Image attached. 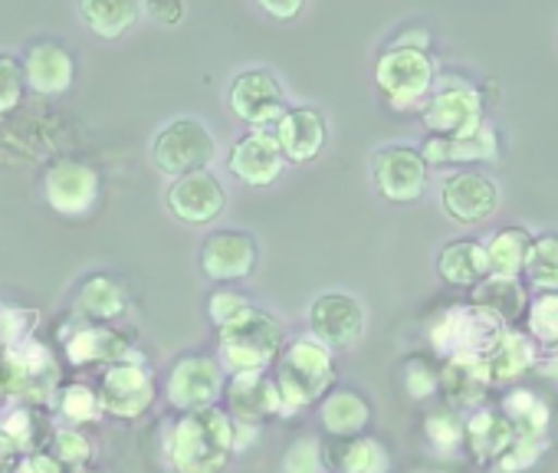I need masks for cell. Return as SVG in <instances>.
Returning a JSON list of instances; mask_svg holds the SVG:
<instances>
[{"mask_svg": "<svg viewBox=\"0 0 558 473\" xmlns=\"http://www.w3.org/2000/svg\"><path fill=\"white\" fill-rule=\"evenodd\" d=\"M17 466H21L17 444L8 434H0V473H17Z\"/></svg>", "mask_w": 558, "mask_h": 473, "instance_id": "obj_47", "label": "cell"}, {"mask_svg": "<svg viewBox=\"0 0 558 473\" xmlns=\"http://www.w3.org/2000/svg\"><path fill=\"white\" fill-rule=\"evenodd\" d=\"M463 440L476 460L489 463V460H499L512 447L515 430L499 411H476L470 421H463Z\"/></svg>", "mask_w": 558, "mask_h": 473, "instance_id": "obj_27", "label": "cell"}, {"mask_svg": "<svg viewBox=\"0 0 558 473\" xmlns=\"http://www.w3.org/2000/svg\"><path fill=\"white\" fill-rule=\"evenodd\" d=\"M522 274L529 277V283L542 293H558V237H538V241L529 244L525 254V267Z\"/></svg>", "mask_w": 558, "mask_h": 473, "instance_id": "obj_35", "label": "cell"}, {"mask_svg": "<svg viewBox=\"0 0 558 473\" xmlns=\"http://www.w3.org/2000/svg\"><path fill=\"white\" fill-rule=\"evenodd\" d=\"M165 395L184 414L204 411V408H214V401L223 395V375H220L214 359L184 355L171 365L168 381H165Z\"/></svg>", "mask_w": 558, "mask_h": 473, "instance_id": "obj_9", "label": "cell"}, {"mask_svg": "<svg viewBox=\"0 0 558 473\" xmlns=\"http://www.w3.org/2000/svg\"><path fill=\"white\" fill-rule=\"evenodd\" d=\"M227 204V194L220 187V181L204 168V171H191L181 174L171 191H168V207L178 220L187 223H207L214 220Z\"/></svg>", "mask_w": 558, "mask_h": 473, "instance_id": "obj_19", "label": "cell"}, {"mask_svg": "<svg viewBox=\"0 0 558 473\" xmlns=\"http://www.w3.org/2000/svg\"><path fill=\"white\" fill-rule=\"evenodd\" d=\"M66 342V359L73 365H116V362H125L129 355V342L109 329V326H83L80 319V329L76 332H66L63 336Z\"/></svg>", "mask_w": 558, "mask_h": 473, "instance_id": "obj_23", "label": "cell"}, {"mask_svg": "<svg viewBox=\"0 0 558 473\" xmlns=\"http://www.w3.org/2000/svg\"><path fill=\"white\" fill-rule=\"evenodd\" d=\"M230 109L250 125H266L283 116V89L269 70H243L230 86Z\"/></svg>", "mask_w": 558, "mask_h": 473, "instance_id": "obj_15", "label": "cell"}, {"mask_svg": "<svg viewBox=\"0 0 558 473\" xmlns=\"http://www.w3.org/2000/svg\"><path fill=\"white\" fill-rule=\"evenodd\" d=\"M499 155V145H496V132L493 125H480L473 135H463V138H440V135H430L421 148V158L424 165H447V161H493Z\"/></svg>", "mask_w": 558, "mask_h": 473, "instance_id": "obj_24", "label": "cell"}, {"mask_svg": "<svg viewBox=\"0 0 558 473\" xmlns=\"http://www.w3.org/2000/svg\"><path fill=\"white\" fill-rule=\"evenodd\" d=\"M263 11L272 14V17H296L303 11L300 0H293V4H269V0H263Z\"/></svg>", "mask_w": 558, "mask_h": 473, "instance_id": "obj_50", "label": "cell"}, {"mask_svg": "<svg viewBox=\"0 0 558 473\" xmlns=\"http://www.w3.org/2000/svg\"><path fill=\"white\" fill-rule=\"evenodd\" d=\"M44 194L60 214H86L99 197V174L83 161H57L44 178Z\"/></svg>", "mask_w": 558, "mask_h": 473, "instance_id": "obj_18", "label": "cell"}, {"mask_svg": "<svg viewBox=\"0 0 558 473\" xmlns=\"http://www.w3.org/2000/svg\"><path fill=\"white\" fill-rule=\"evenodd\" d=\"M525 326L538 345H558V293H538L525 306Z\"/></svg>", "mask_w": 558, "mask_h": 473, "instance_id": "obj_36", "label": "cell"}, {"mask_svg": "<svg viewBox=\"0 0 558 473\" xmlns=\"http://www.w3.org/2000/svg\"><path fill=\"white\" fill-rule=\"evenodd\" d=\"M37 326L34 310H0V349H14L31 342V332Z\"/></svg>", "mask_w": 558, "mask_h": 473, "instance_id": "obj_39", "label": "cell"}, {"mask_svg": "<svg viewBox=\"0 0 558 473\" xmlns=\"http://www.w3.org/2000/svg\"><path fill=\"white\" fill-rule=\"evenodd\" d=\"M437 274L450 283V287H480L489 277V260H486V247L476 241H453L440 251L437 257Z\"/></svg>", "mask_w": 558, "mask_h": 473, "instance_id": "obj_26", "label": "cell"}, {"mask_svg": "<svg viewBox=\"0 0 558 473\" xmlns=\"http://www.w3.org/2000/svg\"><path fill=\"white\" fill-rule=\"evenodd\" d=\"M404 385H408V395L411 398H430L437 391V372L424 362V359H411L408 368H404Z\"/></svg>", "mask_w": 558, "mask_h": 473, "instance_id": "obj_45", "label": "cell"}, {"mask_svg": "<svg viewBox=\"0 0 558 473\" xmlns=\"http://www.w3.org/2000/svg\"><path fill=\"white\" fill-rule=\"evenodd\" d=\"M502 417L512 424L515 437L522 440H542L548 427V408L532 391H512L502 401Z\"/></svg>", "mask_w": 558, "mask_h": 473, "instance_id": "obj_34", "label": "cell"}, {"mask_svg": "<svg viewBox=\"0 0 558 473\" xmlns=\"http://www.w3.org/2000/svg\"><path fill=\"white\" fill-rule=\"evenodd\" d=\"M506 332V326L489 316L486 310L476 306H453L440 316V323L434 326L430 339L440 352L450 355H480L486 359L493 352V345L499 342V336Z\"/></svg>", "mask_w": 558, "mask_h": 473, "instance_id": "obj_7", "label": "cell"}, {"mask_svg": "<svg viewBox=\"0 0 558 473\" xmlns=\"http://www.w3.org/2000/svg\"><path fill=\"white\" fill-rule=\"evenodd\" d=\"M375 80L395 109H414L434 89V63L424 50L388 47L375 66Z\"/></svg>", "mask_w": 558, "mask_h": 473, "instance_id": "obj_5", "label": "cell"}, {"mask_svg": "<svg viewBox=\"0 0 558 473\" xmlns=\"http://www.w3.org/2000/svg\"><path fill=\"white\" fill-rule=\"evenodd\" d=\"M440 201H444L447 217H453L457 223H483L496 214L499 191L489 174L457 171L444 181Z\"/></svg>", "mask_w": 558, "mask_h": 473, "instance_id": "obj_13", "label": "cell"}, {"mask_svg": "<svg viewBox=\"0 0 558 473\" xmlns=\"http://www.w3.org/2000/svg\"><path fill=\"white\" fill-rule=\"evenodd\" d=\"M233 450V421L220 408L184 414L168 440V457L178 473H217Z\"/></svg>", "mask_w": 558, "mask_h": 473, "instance_id": "obj_1", "label": "cell"}, {"mask_svg": "<svg viewBox=\"0 0 558 473\" xmlns=\"http://www.w3.org/2000/svg\"><path fill=\"white\" fill-rule=\"evenodd\" d=\"M283 345L276 319L263 310H246L236 323L220 329V362L240 375V372H266Z\"/></svg>", "mask_w": 558, "mask_h": 473, "instance_id": "obj_4", "label": "cell"}, {"mask_svg": "<svg viewBox=\"0 0 558 473\" xmlns=\"http://www.w3.org/2000/svg\"><path fill=\"white\" fill-rule=\"evenodd\" d=\"M99 411H102V408H99V395H96L89 385L73 381V385H66V388L60 391V414H63L66 421H73V424L96 421Z\"/></svg>", "mask_w": 558, "mask_h": 473, "instance_id": "obj_38", "label": "cell"}, {"mask_svg": "<svg viewBox=\"0 0 558 473\" xmlns=\"http://www.w3.org/2000/svg\"><path fill=\"white\" fill-rule=\"evenodd\" d=\"M326 463L336 473H388L391 457L375 437H345L326 447Z\"/></svg>", "mask_w": 558, "mask_h": 473, "instance_id": "obj_28", "label": "cell"}, {"mask_svg": "<svg viewBox=\"0 0 558 473\" xmlns=\"http://www.w3.org/2000/svg\"><path fill=\"white\" fill-rule=\"evenodd\" d=\"M47 453L70 473V470H83V463L89 460L93 447H89V440H86L80 430L66 427V430H57V434L50 437Z\"/></svg>", "mask_w": 558, "mask_h": 473, "instance_id": "obj_37", "label": "cell"}, {"mask_svg": "<svg viewBox=\"0 0 558 473\" xmlns=\"http://www.w3.org/2000/svg\"><path fill=\"white\" fill-rule=\"evenodd\" d=\"M125 306H129L125 290H122L116 280H109V277H89V280L80 287L76 300H73L76 319H86V323H93V326L122 316Z\"/></svg>", "mask_w": 558, "mask_h": 473, "instance_id": "obj_30", "label": "cell"}, {"mask_svg": "<svg viewBox=\"0 0 558 473\" xmlns=\"http://www.w3.org/2000/svg\"><path fill=\"white\" fill-rule=\"evenodd\" d=\"M151 158L165 174H174V178L204 171L214 158V135L197 119H174L158 132Z\"/></svg>", "mask_w": 558, "mask_h": 473, "instance_id": "obj_6", "label": "cell"}, {"mask_svg": "<svg viewBox=\"0 0 558 473\" xmlns=\"http://www.w3.org/2000/svg\"><path fill=\"white\" fill-rule=\"evenodd\" d=\"M427 437L440 450H453L463 440V421L453 411H434L427 417Z\"/></svg>", "mask_w": 558, "mask_h": 473, "instance_id": "obj_42", "label": "cell"}, {"mask_svg": "<svg viewBox=\"0 0 558 473\" xmlns=\"http://www.w3.org/2000/svg\"><path fill=\"white\" fill-rule=\"evenodd\" d=\"M207 310H210V319L223 329V326H230V323H236L246 310H250V303L240 296V293H230V290H220V293H214L210 296V303H207Z\"/></svg>", "mask_w": 558, "mask_h": 473, "instance_id": "obj_44", "label": "cell"}, {"mask_svg": "<svg viewBox=\"0 0 558 473\" xmlns=\"http://www.w3.org/2000/svg\"><path fill=\"white\" fill-rule=\"evenodd\" d=\"M201 267L210 280H243L256 267V244L243 230H214L201 247Z\"/></svg>", "mask_w": 558, "mask_h": 473, "instance_id": "obj_14", "label": "cell"}, {"mask_svg": "<svg viewBox=\"0 0 558 473\" xmlns=\"http://www.w3.org/2000/svg\"><path fill=\"white\" fill-rule=\"evenodd\" d=\"M319 414H323L326 434L336 440H345V437H359L365 430V424L372 421V404L359 391L339 388V391L323 398Z\"/></svg>", "mask_w": 558, "mask_h": 473, "instance_id": "obj_25", "label": "cell"}, {"mask_svg": "<svg viewBox=\"0 0 558 473\" xmlns=\"http://www.w3.org/2000/svg\"><path fill=\"white\" fill-rule=\"evenodd\" d=\"M24 96V70L14 57L0 53V112H11Z\"/></svg>", "mask_w": 558, "mask_h": 473, "instance_id": "obj_43", "label": "cell"}, {"mask_svg": "<svg viewBox=\"0 0 558 473\" xmlns=\"http://www.w3.org/2000/svg\"><path fill=\"white\" fill-rule=\"evenodd\" d=\"M57 381H60V365L47 345L31 339L14 349H0V395L4 398L53 404Z\"/></svg>", "mask_w": 558, "mask_h": 473, "instance_id": "obj_3", "label": "cell"}, {"mask_svg": "<svg viewBox=\"0 0 558 473\" xmlns=\"http://www.w3.org/2000/svg\"><path fill=\"white\" fill-rule=\"evenodd\" d=\"M470 306L486 310L489 316H496L506 326V323H515L519 316H525L529 296H525V287L512 277H486L480 287H473Z\"/></svg>", "mask_w": 558, "mask_h": 473, "instance_id": "obj_29", "label": "cell"}, {"mask_svg": "<svg viewBox=\"0 0 558 473\" xmlns=\"http://www.w3.org/2000/svg\"><path fill=\"white\" fill-rule=\"evenodd\" d=\"M276 145L287 161H310L326 145V119L316 109H283L276 119Z\"/></svg>", "mask_w": 558, "mask_h": 473, "instance_id": "obj_20", "label": "cell"}, {"mask_svg": "<svg viewBox=\"0 0 558 473\" xmlns=\"http://www.w3.org/2000/svg\"><path fill=\"white\" fill-rule=\"evenodd\" d=\"M155 401V381L138 362H116L102 375L99 388V408L116 417H138Z\"/></svg>", "mask_w": 558, "mask_h": 473, "instance_id": "obj_11", "label": "cell"}, {"mask_svg": "<svg viewBox=\"0 0 558 473\" xmlns=\"http://www.w3.org/2000/svg\"><path fill=\"white\" fill-rule=\"evenodd\" d=\"M332 355L316 339H296L276 365V391L283 401V411H300L316 404L332 385Z\"/></svg>", "mask_w": 558, "mask_h": 473, "instance_id": "obj_2", "label": "cell"}, {"mask_svg": "<svg viewBox=\"0 0 558 473\" xmlns=\"http://www.w3.org/2000/svg\"><path fill=\"white\" fill-rule=\"evenodd\" d=\"M529 244H532V237L522 227H502L489 241V247H486L489 277H512V280H519V274L525 267Z\"/></svg>", "mask_w": 558, "mask_h": 473, "instance_id": "obj_32", "label": "cell"}, {"mask_svg": "<svg viewBox=\"0 0 558 473\" xmlns=\"http://www.w3.org/2000/svg\"><path fill=\"white\" fill-rule=\"evenodd\" d=\"M0 434H8L17 444V450H31L34 440H37V424H34L31 408L27 404L11 408L4 417H0Z\"/></svg>", "mask_w": 558, "mask_h": 473, "instance_id": "obj_41", "label": "cell"}, {"mask_svg": "<svg viewBox=\"0 0 558 473\" xmlns=\"http://www.w3.org/2000/svg\"><path fill=\"white\" fill-rule=\"evenodd\" d=\"M323 444L316 437H300L283 457V473H323Z\"/></svg>", "mask_w": 558, "mask_h": 473, "instance_id": "obj_40", "label": "cell"}, {"mask_svg": "<svg viewBox=\"0 0 558 473\" xmlns=\"http://www.w3.org/2000/svg\"><path fill=\"white\" fill-rule=\"evenodd\" d=\"M310 326L319 345L349 349L365 332V310L349 293H326L310 306Z\"/></svg>", "mask_w": 558, "mask_h": 473, "instance_id": "obj_10", "label": "cell"}, {"mask_svg": "<svg viewBox=\"0 0 558 473\" xmlns=\"http://www.w3.org/2000/svg\"><path fill=\"white\" fill-rule=\"evenodd\" d=\"M535 362V345L529 336L515 332V329H506L499 336V342L493 345V352L486 355V368H489V378L493 381H512L519 375H525Z\"/></svg>", "mask_w": 558, "mask_h": 473, "instance_id": "obj_31", "label": "cell"}, {"mask_svg": "<svg viewBox=\"0 0 558 473\" xmlns=\"http://www.w3.org/2000/svg\"><path fill=\"white\" fill-rule=\"evenodd\" d=\"M0 404H4V395H0Z\"/></svg>", "mask_w": 558, "mask_h": 473, "instance_id": "obj_52", "label": "cell"}, {"mask_svg": "<svg viewBox=\"0 0 558 473\" xmlns=\"http://www.w3.org/2000/svg\"><path fill=\"white\" fill-rule=\"evenodd\" d=\"M24 83H31L34 93L44 96H57L73 83V57L63 44L57 40H40L31 47L27 60H24Z\"/></svg>", "mask_w": 558, "mask_h": 473, "instance_id": "obj_22", "label": "cell"}, {"mask_svg": "<svg viewBox=\"0 0 558 473\" xmlns=\"http://www.w3.org/2000/svg\"><path fill=\"white\" fill-rule=\"evenodd\" d=\"M424 125L440 138H463L483 125V99L466 83H440L424 109Z\"/></svg>", "mask_w": 558, "mask_h": 473, "instance_id": "obj_8", "label": "cell"}, {"mask_svg": "<svg viewBox=\"0 0 558 473\" xmlns=\"http://www.w3.org/2000/svg\"><path fill=\"white\" fill-rule=\"evenodd\" d=\"M542 372H545L548 378H558V359H555V362H548V365H545Z\"/></svg>", "mask_w": 558, "mask_h": 473, "instance_id": "obj_51", "label": "cell"}, {"mask_svg": "<svg viewBox=\"0 0 558 473\" xmlns=\"http://www.w3.org/2000/svg\"><path fill=\"white\" fill-rule=\"evenodd\" d=\"M427 44H430V37H427L424 31H408V34H401V37L395 40V47H408V50H424V53H427Z\"/></svg>", "mask_w": 558, "mask_h": 473, "instance_id": "obj_49", "label": "cell"}, {"mask_svg": "<svg viewBox=\"0 0 558 473\" xmlns=\"http://www.w3.org/2000/svg\"><path fill=\"white\" fill-rule=\"evenodd\" d=\"M223 401H227L230 417H236L240 424H259L263 417L283 411V401H279L276 381L266 372L230 375L223 381Z\"/></svg>", "mask_w": 558, "mask_h": 473, "instance_id": "obj_16", "label": "cell"}, {"mask_svg": "<svg viewBox=\"0 0 558 473\" xmlns=\"http://www.w3.org/2000/svg\"><path fill=\"white\" fill-rule=\"evenodd\" d=\"M230 174L240 178L243 184H253V187H263V184H272L279 174L287 168V158L276 145V135L269 132H250L246 138H240L233 148H230Z\"/></svg>", "mask_w": 558, "mask_h": 473, "instance_id": "obj_17", "label": "cell"}, {"mask_svg": "<svg viewBox=\"0 0 558 473\" xmlns=\"http://www.w3.org/2000/svg\"><path fill=\"white\" fill-rule=\"evenodd\" d=\"M145 11L161 24H178L184 17V4H158V0H151V4H145Z\"/></svg>", "mask_w": 558, "mask_h": 473, "instance_id": "obj_48", "label": "cell"}, {"mask_svg": "<svg viewBox=\"0 0 558 473\" xmlns=\"http://www.w3.org/2000/svg\"><path fill=\"white\" fill-rule=\"evenodd\" d=\"M375 184L388 201H417L427 187V165L411 145H388L375 155Z\"/></svg>", "mask_w": 558, "mask_h": 473, "instance_id": "obj_12", "label": "cell"}, {"mask_svg": "<svg viewBox=\"0 0 558 473\" xmlns=\"http://www.w3.org/2000/svg\"><path fill=\"white\" fill-rule=\"evenodd\" d=\"M138 4L135 0H86L80 4V17L93 27V34L116 40L129 31V24L138 17Z\"/></svg>", "mask_w": 558, "mask_h": 473, "instance_id": "obj_33", "label": "cell"}, {"mask_svg": "<svg viewBox=\"0 0 558 473\" xmlns=\"http://www.w3.org/2000/svg\"><path fill=\"white\" fill-rule=\"evenodd\" d=\"M489 368L480 355H450L447 365L437 372V388L447 395L453 408H480L489 395Z\"/></svg>", "mask_w": 558, "mask_h": 473, "instance_id": "obj_21", "label": "cell"}, {"mask_svg": "<svg viewBox=\"0 0 558 473\" xmlns=\"http://www.w3.org/2000/svg\"><path fill=\"white\" fill-rule=\"evenodd\" d=\"M17 473H66V470H63L47 450H37V453H31L27 460H21Z\"/></svg>", "mask_w": 558, "mask_h": 473, "instance_id": "obj_46", "label": "cell"}]
</instances>
